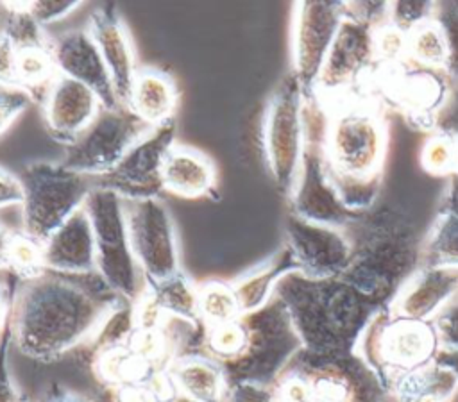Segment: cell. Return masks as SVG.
<instances>
[{"label": "cell", "mask_w": 458, "mask_h": 402, "mask_svg": "<svg viewBox=\"0 0 458 402\" xmlns=\"http://www.w3.org/2000/svg\"><path fill=\"white\" fill-rule=\"evenodd\" d=\"M39 102L48 136L64 147L73 143L102 109L95 91L61 73L54 77Z\"/></svg>", "instance_id": "obj_16"}, {"label": "cell", "mask_w": 458, "mask_h": 402, "mask_svg": "<svg viewBox=\"0 0 458 402\" xmlns=\"http://www.w3.org/2000/svg\"><path fill=\"white\" fill-rule=\"evenodd\" d=\"M453 175H458V138H454V172Z\"/></svg>", "instance_id": "obj_49"}, {"label": "cell", "mask_w": 458, "mask_h": 402, "mask_svg": "<svg viewBox=\"0 0 458 402\" xmlns=\"http://www.w3.org/2000/svg\"><path fill=\"white\" fill-rule=\"evenodd\" d=\"M5 7V23L2 34L11 39V43L18 48H32V46H50V39L43 25H39L34 16L29 13L27 2H7Z\"/></svg>", "instance_id": "obj_30"}, {"label": "cell", "mask_w": 458, "mask_h": 402, "mask_svg": "<svg viewBox=\"0 0 458 402\" xmlns=\"http://www.w3.org/2000/svg\"><path fill=\"white\" fill-rule=\"evenodd\" d=\"M274 297H277L311 357H335L336 352L356 347V341L370 318L374 307L370 298L358 289L335 279H311L301 272L284 275Z\"/></svg>", "instance_id": "obj_2"}, {"label": "cell", "mask_w": 458, "mask_h": 402, "mask_svg": "<svg viewBox=\"0 0 458 402\" xmlns=\"http://www.w3.org/2000/svg\"><path fill=\"white\" fill-rule=\"evenodd\" d=\"M433 18L442 27L449 48L445 75L449 80L458 79V2H435Z\"/></svg>", "instance_id": "obj_35"}, {"label": "cell", "mask_w": 458, "mask_h": 402, "mask_svg": "<svg viewBox=\"0 0 458 402\" xmlns=\"http://www.w3.org/2000/svg\"><path fill=\"white\" fill-rule=\"evenodd\" d=\"M88 32L93 38L114 86L116 98L122 105L127 104L129 91L138 71L129 30L116 11L114 4L98 5L88 21Z\"/></svg>", "instance_id": "obj_18"}, {"label": "cell", "mask_w": 458, "mask_h": 402, "mask_svg": "<svg viewBox=\"0 0 458 402\" xmlns=\"http://www.w3.org/2000/svg\"><path fill=\"white\" fill-rule=\"evenodd\" d=\"M304 123H306V141H304V152H302L297 180L290 193L292 209H293V214L302 220L338 227L352 220L356 213H351L340 202L336 189L327 175V166L324 157L326 125L320 132H315L318 127L313 121V111L310 107L308 98H306V109H304Z\"/></svg>", "instance_id": "obj_10"}, {"label": "cell", "mask_w": 458, "mask_h": 402, "mask_svg": "<svg viewBox=\"0 0 458 402\" xmlns=\"http://www.w3.org/2000/svg\"><path fill=\"white\" fill-rule=\"evenodd\" d=\"M175 145V120L152 129L107 173L95 179V186L113 191L122 200L159 198L163 166L168 150Z\"/></svg>", "instance_id": "obj_12"}, {"label": "cell", "mask_w": 458, "mask_h": 402, "mask_svg": "<svg viewBox=\"0 0 458 402\" xmlns=\"http://www.w3.org/2000/svg\"><path fill=\"white\" fill-rule=\"evenodd\" d=\"M43 255L48 272L63 275L95 273V238L84 207L43 241Z\"/></svg>", "instance_id": "obj_20"}, {"label": "cell", "mask_w": 458, "mask_h": 402, "mask_svg": "<svg viewBox=\"0 0 458 402\" xmlns=\"http://www.w3.org/2000/svg\"><path fill=\"white\" fill-rule=\"evenodd\" d=\"M308 95L293 75H288L272 93L263 120V150L268 172L279 191L290 195L306 141V109Z\"/></svg>", "instance_id": "obj_8"}, {"label": "cell", "mask_w": 458, "mask_h": 402, "mask_svg": "<svg viewBox=\"0 0 458 402\" xmlns=\"http://www.w3.org/2000/svg\"><path fill=\"white\" fill-rule=\"evenodd\" d=\"M9 316H11V304H9L5 289L0 286V331L5 327Z\"/></svg>", "instance_id": "obj_47"}, {"label": "cell", "mask_w": 458, "mask_h": 402, "mask_svg": "<svg viewBox=\"0 0 458 402\" xmlns=\"http://www.w3.org/2000/svg\"><path fill=\"white\" fill-rule=\"evenodd\" d=\"M5 18V7H4V4H0V20H4Z\"/></svg>", "instance_id": "obj_50"}, {"label": "cell", "mask_w": 458, "mask_h": 402, "mask_svg": "<svg viewBox=\"0 0 458 402\" xmlns=\"http://www.w3.org/2000/svg\"><path fill=\"white\" fill-rule=\"evenodd\" d=\"M242 320L249 334L243 354L229 363H218L227 384L254 382L274 386L286 364L302 350L288 311L274 297L265 307L242 314Z\"/></svg>", "instance_id": "obj_5"}, {"label": "cell", "mask_w": 458, "mask_h": 402, "mask_svg": "<svg viewBox=\"0 0 458 402\" xmlns=\"http://www.w3.org/2000/svg\"><path fill=\"white\" fill-rule=\"evenodd\" d=\"M344 18L340 2H297L292 29V75L311 96L336 30Z\"/></svg>", "instance_id": "obj_13"}, {"label": "cell", "mask_w": 458, "mask_h": 402, "mask_svg": "<svg viewBox=\"0 0 458 402\" xmlns=\"http://www.w3.org/2000/svg\"><path fill=\"white\" fill-rule=\"evenodd\" d=\"M13 232L5 229V225L0 222V268L7 266V252H9V243H11Z\"/></svg>", "instance_id": "obj_46"}, {"label": "cell", "mask_w": 458, "mask_h": 402, "mask_svg": "<svg viewBox=\"0 0 458 402\" xmlns=\"http://www.w3.org/2000/svg\"><path fill=\"white\" fill-rule=\"evenodd\" d=\"M166 316L199 323V284L182 270L159 282H145Z\"/></svg>", "instance_id": "obj_25"}, {"label": "cell", "mask_w": 458, "mask_h": 402, "mask_svg": "<svg viewBox=\"0 0 458 402\" xmlns=\"http://www.w3.org/2000/svg\"><path fill=\"white\" fill-rule=\"evenodd\" d=\"M95 238V273L120 298L136 302L145 279L132 254L123 200L95 186L84 202Z\"/></svg>", "instance_id": "obj_6"}, {"label": "cell", "mask_w": 458, "mask_h": 402, "mask_svg": "<svg viewBox=\"0 0 458 402\" xmlns=\"http://www.w3.org/2000/svg\"><path fill=\"white\" fill-rule=\"evenodd\" d=\"M79 275L45 270L23 281L11 304L9 332L20 352L52 361L91 339L120 298L98 277L81 282Z\"/></svg>", "instance_id": "obj_1"}, {"label": "cell", "mask_w": 458, "mask_h": 402, "mask_svg": "<svg viewBox=\"0 0 458 402\" xmlns=\"http://www.w3.org/2000/svg\"><path fill=\"white\" fill-rule=\"evenodd\" d=\"M82 2L77 0H39V2H27L29 13L39 25H50L61 21L68 14H72Z\"/></svg>", "instance_id": "obj_38"}, {"label": "cell", "mask_w": 458, "mask_h": 402, "mask_svg": "<svg viewBox=\"0 0 458 402\" xmlns=\"http://www.w3.org/2000/svg\"><path fill=\"white\" fill-rule=\"evenodd\" d=\"M150 130L127 105L102 107L93 123L73 143L64 147L61 164L97 179L111 172Z\"/></svg>", "instance_id": "obj_9"}, {"label": "cell", "mask_w": 458, "mask_h": 402, "mask_svg": "<svg viewBox=\"0 0 458 402\" xmlns=\"http://www.w3.org/2000/svg\"><path fill=\"white\" fill-rule=\"evenodd\" d=\"M47 402H88V400H84L82 397H79V395H75V393L63 391V393H59V395H54V397L48 398Z\"/></svg>", "instance_id": "obj_48"}, {"label": "cell", "mask_w": 458, "mask_h": 402, "mask_svg": "<svg viewBox=\"0 0 458 402\" xmlns=\"http://www.w3.org/2000/svg\"><path fill=\"white\" fill-rule=\"evenodd\" d=\"M50 50L61 75L88 86L100 98L102 107L122 105L116 98L109 70L88 29L70 30L50 39Z\"/></svg>", "instance_id": "obj_17"}, {"label": "cell", "mask_w": 458, "mask_h": 402, "mask_svg": "<svg viewBox=\"0 0 458 402\" xmlns=\"http://www.w3.org/2000/svg\"><path fill=\"white\" fill-rule=\"evenodd\" d=\"M16 71L20 80V89L27 91L30 98L34 96V91L39 89L43 98L45 89L54 80V77L59 73L50 46H32L18 50L16 59Z\"/></svg>", "instance_id": "obj_29"}, {"label": "cell", "mask_w": 458, "mask_h": 402, "mask_svg": "<svg viewBox=\"0 0 458 402\" xmlns=\"http://www.w3.org/2000/svg\"><path fill=\"white\" fill-rule=\"evenodd\" d=\"M422 266L458 270V218L440 213L422 248Z\"/></svg>", "instance_id": "obj_28"}, {"label": "cell", "mask_w": 458, "mask_h": 402, "mask_svg": "<svg viewBox=\"0 0 458 402\" xmlns=\"http://www.w3.org/2000/svg\"><path fill=\"white\" fill-rule=\"evenodd\" d=\"M242 316L231 282L211 279L199 284V320L206 329Z\"/></svg>", "instance_id": "obj_27"}, {"label": "cell", "mask_w": 458, "mask_h": 402, "mask_svg": "<svg viewBox=\"0 0 458 402\" xmlns=\"http://www.w3.org/2000/svg\"><path fill=\"white\" fill-rule=\"evenodd\" d=\"M179 104V91L174 79L159 68H138L127 107L150 129H157L174 120Z\"/></svg>", "instance_id": "obj_22"}, {"label": "cell", "mask_w": 458, "mask_h": 402, "mask_svg": "<svg viewBox=\"0 0 458 402\" xmlns=\"http://www.w3.org/2000/svg\"><path fill=\"white\" fill-rule=\"evenodd\" d=\"M23 189L21 230L45 241L73 213L84 207L95 179L52 161H32L18 175Z\"/></svg>", "instance_id": "obj_4"}, {"label": "cell", "mask_w": 458, "mask_h": 402, "mask_svg": "<svg viewBox=\"0 0 458 402\" xmlns=\"http://www.w3.org/2000/svg\"><path fill=\"white\" fill-rule=\"evenodd\" d=\"M435 363L447 370L458 381V350H438L435 356Z\"/></svg>", "instance_id": "obj_45"}, {"label": "cell", "mask_w": 458, "mask_h": 402, "mask_svg": "<svg viewBox=\"0 0 458 402\" xmlns=\"http://www.w3.org/2000/svg\"><path fill=\"white\" fill-rule=\"evenodd\" d=\"M458 293V270L420 266L395 291L390 314L431 322L435 314Z\"/></svg>", "instance_id": "obj_19"}, {"label": "cell", "mask_w": 458, "mask_h": 402, "mask_svg": "<svg viewBox=\"0 0 458 402\" xmlns=\"http://www.w3.org/2000/svg\"><path fill=\"white\" fill-rule=\"evenodd\" d=\"M433 125L437 132L458 138V79L449 80L445 98L433 116Z\"/></svg>", "instance_id": "obj_37"}, {"label": "cell", "mask_w": 458, "mask_h": 402, "mask_svg": "<svg viewBox=\"0 0 458 402\" xmlns=\"http://www.w3.org/2000/svg\"><path fill=\"white\" fill-rule=\"evenodd\" d=\"M0 402H20L14 384L5 366V341L0 345Z\"/></svg>", "instance_id": "obj_43"}, {"label": "cell", "mask_w": 458, "mask_h": 402, "mask_svg": "<svg viewBox=\"0 0 458 402\" xmlns=\"http://www.w3.org/2000/svg\"><path fill=\"white\" fill-rule=\"evenodd\" d=\"M374 61H377L376 29L344 13L313 95H335L354 86L370 71Z\"/></svg>", "instance_id": "obj_14"}, {"label": "cell", "mask_w": 458, "mask_h": 402, "mask_svg": "<svg viewBox=\"0 0 458 402\" xmlns=\"http://www.w3.org/2000/svg\"><path fill=\"white\" fill-rule=\"evenodd\" d=\"M132 254L145 282H159L181 272L179 243L172 214L161 198L123 200Z\"/></svg>", "instance_id": "obj_11"}, {"label": "cell", "mask_w": 458, "mask_h": 402, "mask_svg": "<svg viewBox=\"0 0 458 402\" xmlns=\"http://www.w3.org/2000/svg\"><path fill=\"white\" fill-rule=\"evenodd\" d=\"M431 325L438 350H458V293L435 314Z\"/></svg>", "instance_id": "obj_36"}, {"label": "cell", "mask_w": 458, "mask_h": 402, "mask_svg": "<svg viewBox=\"0 0 458 402\" xmlns=\"http://www.w3.org/2000/svg\"><path fill=\"white\" fill-rule=\"evenodd\" d=\"M420 163L431 175H453L454 172V138L435 132L424 143Z\"/></svg>", "instance_id": "obj_33"}, {"label": "cell", "mask_w": 458, "mask_h": 402, "mask_svg": "<svg viewBox=\"0 0 458 402\" xmlns=\"http://www.w3.org/2000/svg\"><path fill=\"white\" fill-rule=\"evenodd\" d=\"M286 247L299 272L311 279L340 277L352 261V247L338 227L295 216L286 220Z\"/></svg>", "instance_id": "obj_15"}, {"label": "cell", "mask_w": 458, "mask_h": 402, "mask_svg": "<svg viewBox=\"0 0 458 402\" xmlns=\"http://www.w3.org/2000/svg\"><path fill=\"white\" fill-rule=\"evenodd\" d=\"M224 400L225 402H277V391L274 386L238 382L227 388Z\"/></svg>", "instance_id": "obj_40"}, {"label": "cell", "mask_w": 458, "mask_h": 402, "mask_svg": "<svg viewBox=\"0 0 458 402\" xmlns=\"http://www.w3.org/2000/svg\"><path fill=\"white\" fill-rule=\"evenodd\" d=\"M356 356L388 391L403 377L435 361L438 341L431 322H420L377 309L360 334Z\"/></svg>", "instance_id": "obj_3"}, {"label": "cell", "mask_w": 458, "mask_h": 402, "mask_svg": "<svg viewBox=\"0 0 458 402\" xmlns=\"http://www.w3.org/2000/svg\"><path fill=\"white\" fill-rule=\"evenodd\" d=\"M163 189L181 198H216V170L211 157L193 147L174 145L163 166Z\"/></svg>", "instance_id": "obj_21"}, {"label": "cell", "mask_w": 458, "mask_h": 402, "mask_svg": "<svg viewBox=\"0 0 458 402\" xmlns=\"http://www.w3.org/2000/svg\"><path fill=\"white\" fill-rule=\"evenodd\" d=\"M406 55L428 70L445 73L449 48L444 30L435 18L422 23L406 36Z\"/></svg>", "instance_id": "obj_26"}, {"label": "cell", "mask_w": 458, "mask_h": 402, "mask_svg": "<svg viewBox=\"0 0 458 402\" xmlns=\"http://www.w3.org/2000/svg\"><path fill=\"white\" fill-rule=\"evenodd\" d=\"M292 272H299V266L290 248L284 245L270 257L258 263L242 273L236 281H233L231 284L236 293L242 314H249L265 307L274 298L279 281Z\"/></svg>", "instance_id": "obj_23"}, {"label": "cell", "mask_w": 458, "mask_h": 402, "mask_svg": "<svg viewBox=\"0 0 458 402\" xmlns=\"http://www.w3.org/2000/svg\"><path fill=\"white\" fill-rule=\"evenodd\" d=\"M386 150L383 120L365 105H344L326 120L324 157L331 173L352 179L377 177Z\"/></svg>", "instance_id": "obj_7"}, {"label": "cell", "mask_w": 458, "mask_h": 402, "mask_svg": "<svg viewBox=\"0 0 458 402\" xmlns=\"http://www.w3.org/2000/svg\"><path fill=\"white\" fill-rule=\"evenodd\" d=\"M442 211L458 218V175H449Z\"/></svg>", "instance_id": "obj_44"}, {"label": "cell", "mask_w": 458, "mask_h": 402, "mask_svg": "<svg viewBox=\"0 0 458 402\" xmlns=\"http://www.w3.org/2000/svg\"><path fill=\"white\" fill-rule=\"evenodd\" d=\"M16 59L18 48L11 43L7 36L0 32V88L4 89H20Z\"/></svg>", "instance_id": "obj_41"}, {"label": "cell", "mask_w": 458, "mask_h": 402, "mask_svg": "<svg viewBox=\"0 0 458 402\" xmlns=\"http://www.w3.org/2000/svg\"><path fill=\"white\" fill-rule=\"evenodd\" d=\"M247 327L240 318L204 331V348L216 363H229L240 357L247 347Z\"/></svg>", "instance_id": "obj_31"}, {"label": "cell", "mask_w": 458, "mask_h": 402, "mask_svg": "<svg viewBox=\"0 0 458 402\" xmlns=\"http://www.w3.org/2000/svg\"><path fill=\"white\" fill-rule=\"evenodd\" d=\"M23 189L18 175H13L0 166V209L21 204Z\"/></svg>", "instance_id": "obj_42"}, {"label": "cell", "mask_w": 458, "mask_h": 402, "mask_svg": "<svg viewBox=\"0 0 458 402\" xmlns=\"http://www.w3.org/2000/svg\"><path fill=\"white\" fill-rule=\"evenodd\" d=\"M168 373L179 395L193 402H222L227 393V379L222 366L209 356H179L168 366Z\"/></svg>", "instance_id": "obj_24"}, {"label": "cell", "mask_w": 458, "mask_h": 402, "mask_svg": "<svg viewBox=\"0 0 458 402\" xmlns=\"http://www.w3.org/2000/svg\"><path fill=\"white\" fill-rule=\"evenodd\" d=\"M435 14V2H388L386 23L408 36L411 30L429 21Z\"/></svg>", "instance_id": "obj_34"}, {"label": "cell", "mask_w": 458, "mask_h": 402, "mask_svg": "<svg viewBox=\"0 0 458 402\" xmlns=\"http://www.w3.org/2000/svg\"><path fill=\"white\" fill-rule=\"evenodd\" d=\"M7 268L23 281L41 275L45 268L43 241L25 234L23 230L13 232L9 252H7Z\"/></svg>", "instance_id": "obj_32"}, {"label": "cell", "mask_w": 458, "mask_h": 402, "mask_svg": "<svg viewBox=\"0 0 458 402\" xmlns=\"http://www.w3.org/2000/svg\"><path fill=\"white\" fill-rule=\"evenodd\" d=\"M32 98L23 89L0 88V136L16 121V118L27 111Z\"/></svg>", "instance_id": "obj_39"}]
</instances>
